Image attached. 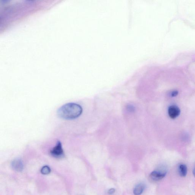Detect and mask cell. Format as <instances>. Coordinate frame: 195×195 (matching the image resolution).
Returning a JSON list of instances; mask_svg holds the SVG:
<instances>
[{"instance_id": "9", "label": "cell", "mask_w": 195, "mask_h": 195, "mask_svg": "<svg viewBox=\"0 0 195 195\" xmlns=\"http://www.w3.org/2000/svg\"><path fill=\"white\" fill-rule=\"evenodd\" d=\"M127 109L129 112H133L135 111V108L132 104H129L127 106Z\"/></svg>"}, {"instance_id": "4", "label": "cell", "mask_w": 195, "mask_h": 195, "mask_svg": "<svg viewBox=\"0 0 195 195\" xmlns=\"http://www.w3.org/2000/svg\"><path fill=\"white\" fill-rule=\"evenodd\" d=\"M168 114L169 116L171 119H175L178 117L180 114V109L177 106H171L169 107Z\"/></svg>"}, {"instance_id": "2", "label": "cell", "mask_w": 195, "mask_h": 195, "mask_svg": "<svg viewBox=\"0 0 195 195\" xmlns=\"http://www.w3.org/2000/svg\"><path fill=\"white\" fill-rule=\"evenodd\" d=\"M167 174V169L165 167H162L152 171L150 175V178L152 181L157 182L164 178Z\"/></svg>"}, {"instance_id": "6", "label": "cell", "mask_w": 195, "mask_h": 195, "mask_svg": "<svg viewBox=\"0 0 195 195\" xmlns=\"http://www.w3.org/2000/svg\"><path fill=\"white\" fill-rule=\"evenodd\" d=\"M178 173L181 177H184L186 176L187 174L188 169L186 165L180 164L178 167Z\"/></svg>"}, {"instance_id": "3", "label": "cell", "mask_w": 195, "mask_h": 195, "mask_svg": "<svg viewBox=\"0 0 195 195\" xmlns=\"http://www.w3.org/2000/svg\"><path fill=\"white\" fill-rule=\"evenodd\" d=\"M50 154L52 156L57 158L61 157L64 156V150L60 141H58L55 146L50 151Z\"/></svg>"}, {"instance_id": "11", "label": "cell", "mask_w": 195, "mask_h": 195, "mask_svg": "<svg viewBox=\"0 0 195 195\" xmlns=\"http://www.w3.org/2000/svg\"><path fill=\"white\" fill-rule=\"evenodd\" d=\"M115 190L114 189L111 188L108 191V193L109 194L111 195L115 193Z\"/></svg>"}, {"instance_id": "5", "label": "cell", "mask_w": 195, "mask_h": 195, "mask_svg": "<svg viewBox=\"0 0 195 195\" xmlns=\"http://www.w3.org/2000/svg\"><path fill=\"white\" fill-rule=\"evenodd\" d=\"M12 168L16 171H22L23 169V164L22 161L19 159H16L12 162Z\"/></svg>"}, {"instance_id": "8", "label": "cell", "mask_w": 195, "mask_h": 195, "mask_svg": "<svg viewBox=\"0 0 195 195\" xmlns=\"http://www.w3.org/2000/svg\"><path fill=\"white\" fill-rule=\"evenodd\" d=\"M50 168L48 166H45L42 167L41 170V172L44 175H47L50 174Z\"/></svg>"}, {"instance_id": "12", "label": "cell", "mask_w": 195, "mask_h": 195, "mask_svg": "<svg viewBox=\"0 0 195 195\" xmlns=\"http://www.w3.org/2000/svg\"><path fill=\"white\" fill-rule=\"evenodd\" d=\"M193 174L194 177H195V166L194 167V168L193 169Z\"/></svg>"}, {"instance_id": "10", "label": "cell", "mask_w": 195, "mask_h": 195, "mask_svg": "<svg viewBox=\"0 0 195 195\" xmlns=\"http://www.w3.org/2000/svg\"><path fill=\"white\" fill-rule=\"evenodd\" d=\"M178 91H177V90H175V91L172 92L171 93V95L172 97H175L178 95Z\"/></svg>"}, {"instance_id": "1", "label": "cell", "mask_w": 195, "mask_h": 195, "mask_svg": "<svg viewBox=\"0 0 195 195\" xmlns=\"http://www.w3.org/2000/svg\"><path fill=\"white\" fill-rule=\"evenodd\" d=\"M82 107L79 104L74 103H69L60 107L57 111L59 117L66 120L76 119L81 115Z\"/></svg>"}, {"instance_id": "7", "label": "cell", "mask_w": 195, "mask_h": 195, "mask_svg": "<svg viewBox=\"0 0 195 195\" xmlns=\"http://www.w3.org/2000/svg\"><path fill=\"white\" fill-rule=\"evenodd\" d=\"M145 189V185L143 184L140 183L134 188V195H140L142 194Z\"/></svg>"}]
</instances>
